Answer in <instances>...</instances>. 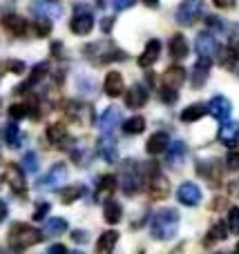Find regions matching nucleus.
<instances>
[{"label": "nucleus", "instance_id": "obj_34", "mask_svg": "<svg viewBox=\"0 0 239 254\" xmlns=\"http://www.w3.org/2000/svg\"><path fill=\"white\" fill-rule=\"evenodd\" d=\"M219 56H222V65L228 67V69H233V67L237 65V61H239V52H237L235 47H233V45H231L228 49H224Z\"/></svg>", "mask_w": 239, "mask_h": 254}, {"label": "nucleus", "instance_id": "obj_32", "mask_svg": "<svg viewBox=\"0 0 239 254\" xmlns=\"http://www.w3.org/2000/svg\"><path fill=\"white\" fill-rule=\"evenodd\" d=\"M143 129H146V119H143V116H132V119H128L123 123V131L130 136L141 134Z\"/></svg>", "mask_w": 239, "mask_h": 254}, {"label": "nucleus", "instance_id": "obj_4", "mask_svg": "<svg viewBox=\"0 0 239 254\" xmlns=\"http://www.w3.org/2000/svg\"><path fill=\"white\" fill-rule=\"evenodd\" d=\"M204 16V0H181V4L177 7V18L179 25H195L199 18Z\"/></svg>", "mask_w": 239, "mask_h": 254}, {"label": "nucleus", "instance_id": "obj_24", "mask_svg": "<svg viewBox=\"0 0 239 254\" xmlns=\"http://www.w3.org/2000/svg\"><path fill=\"white\" fill-rule=\"evenodd\" d=\"M116 241H119V232L116 230H107V232L101 234V239H98L96 243V254H110L114 250Z\"/></svg>", "mask_w": 239, "mask_h": 254}, {"label": "nucleus", "instance_id": "obj_35", "mask_svg": "<svg viewBox=\"0 0 239 254\" xmlns=\"http://www.w3.org/2000/svg\"><path fill=\"white\" fill-rule=\"evenodd\" d=\"M83 185H74V188H67V190H63V194H61V201L65 203V205H70V203H74L76 198H80L83 196Z\"/></svg>", "mask_w": 239, "mask_h": 254}, {"label": "nucleus", "instance_id": "obj_3", "mask_svg": "<svg viewBox=\"0 0 239 254\" xmlns=\"http://www.w3.org/2000/svg\"><path fill=\"white\" fill-rule=\"evenodd\" d=\"M143 183V176L141 170H139V163L137 161H125L123 172H121V185H123V192L128 196H134V194L141 190Z\"/></svg>", "mask_w": 239, "mask_h": 254}, {"label": "nucleus", "instance_id": "obj_14", "mask_svg": "<svg viewBox=\"0 0 239 254\" xmlns=\"http://www.w3.org/2000/svg\"><path fill=\"white\" fill-rule=\"evenodd\" d=\"M31 11H34L36 18H47V20L61 16V7L56 2H49V0H34L31 2Z\"/></svg>", "mask_w": 239, "mask_h": 254}, {"label": "nucleus", "instance_id": "obj_23", "mask_svg": "<svg viewBox=\"0 0 239 254\" xmlns=\"http://www.w3.org/2000/svg\"><path fill=\"white\" fill-rule=\"evenodd\" d=\"M188 52H190V47H188L186 36L174 34L172 40H170V56H172L174 61H183V58L188 56Z\"/></svg>", "mask_w": 239, "mask_h": 254}, {"label": "nucleus", "instance_id": "obj_33", "mask_svg": "<svg viewBox=\"0 0 239 254\" xmlns=\"http://www.w3.org/2000/svg\"><path fill=\"white\" fill-rule=\"evenodd\" d=\"M22 170L27 172V174H36L38 172V167H40V161H38V156H36L34 152H27L25 156H22Z\"/></svg>", "mask_w": 239, "mask_h": 254}, {"label": "nucleus", "instance_id": "obj_53", "mask_svg": "<svg viewBox=\"0 0 239 254\" xmlns=\"http://www.w3.org/2000/svg\"><path fill=\"white\" fill-rule=\"evenodd\" d=\"M143 4H146V7H157V4H159V0H141Z\"/></svg>", "mask_w": 239, "mask_h": 254}, {"label": "nucleus", "instance_id": "obj_15", "mask_svg": "<svg viewBox=\"0 0 239 254\" xmlns=\"http://www.w3.org/2000/svg\"><path fill=\"white\" fill-rule=\"evenodd\" d=\"M96 152L105 163H116V158H119V147H116V140L112 136H103L98 140Z\"/></svg>", "mask_w": 239, "mask_h": 254}, {"label": "nucleus", "instance_id": "obj_37", "mask_svg": "<svg viewBox=\"0 0 239 254\" xmlns=\"http://www.w3.org/2000/svg\"><path fill=\"white\" fill-rule=\"evenodd\" d=\"M228 237V228L224 223H215L213 228H210V232H208V237H206V241H224V239Z\"/></svg>", "mask_w": 239, "mask_h": 254}, {"label": "nucleus", "instance_id": "obj_13", "mask_svg": "<svg viewBox=\"0 0 239 254\" xmlns=\"http://www.w3.org/2000/svg\"><path fill=\"white\" fill-rule=\"evenodd\" d=\"M159 58H161V40L152 38L150 43L143 47L141 56H139V65H141V67H152L157 61H159Z\"/></svg>", "mask_w": 239, "mask_h": 254}, {"label": "nucleus", "instance_id": "obj_44", "mask_svg": "<svg viewBox=\"0 0 239 254\" xmlns=\"http://www.w3.org/2000/svg\"><path fill=\"white\" fill-rule=\"evenodd\" d=\"M79 89H80L83 94H87V92L92 94L94 89H96V85H94L92 78H89V80H83V76H80V78H79Z\"/></svg>", "mask_w": 239, "mask_h": 254}, {"label": "nucleus", "instance_id": "obj_11", "mask_svg": "<svg viewBox=\"0 0 239 254\" xmlns=\"http://www.w3.org/2000/svg\"><path fill=\"white\" fill-rule=\"evenodd\" d=\"M210 67H213V61L210 58H199V61L195 63V67H192V87L195 89H201L206 85V80H208V74H210Z\"/></svg>", "mask_w": 239, "mask_h": 254}, {"label": "nucleus", "instance_id": "obj_7", "mask_svg": "<svg viewBox=\"0 0 239 254\" xmlns=\"http://www.w3.org/2000/svg\"><path fill=\"white\" fill-rule=\"evenodd\" d=\"M67 179V167L65 163H56V165L49 167V172L38 181V188L43 190H58Z\"/></svg>", "mask_w": 239, "mask_h": 254}, {"label": "nucleus", "instance_id": "obj_5", "mask_svg": "<svg viewBox=\"0 0 239 254\" xmlns=\"http://www.w3.org/2000/svg\"><path fill=\"white\" fill-rule=\"evenodd\" d=\"M94 29V16L89 9H85L83 4H79L70 20V31L76 36H87L89 31Z\"/></svg>", "mask_w": 239, "mask_h": 254}, {"label": "nucleus", "instance_id": "obj_36", "mask_svg": "<svg viewBox=\"0 0 239 254\" xmlns=\"http://www.w3.org/2000/svg\"><path fill=\"white\" fill-rule=\"evenodd\" d=\"M159 98H161V103H165V105H174V103H177V98H179V89L161 85V87H159Z\"/></svg>", "mask_w": 239, "mask_h": 254}, {"label": "nucleus", "instance_id": "obj_45", "mask_svg": "<svg viewBox=\"0 0 239 254\" xmlns=\"http://www.w3.org/2000/svg\"><path fill=\"white\" fill-rule=\"evenodd\" d=\"M7 69L13 71V74H22V71H25V63H20V61H9V63H7Z\"/></svg>", "mask_w": 239, "mask_h": 254}, {"label": "nucleus", "instance_id": "obj_1", "mask_svg": "<svg viewBox=\"0 0 239 254\" xmlns=\"http://www.w3.org/2000/svg\"><path fill=\"white\" fill-rule=\"evenodd\" d=\"M177 230H179V212L172 210V207L159 210L155 214V219H152V225H150L152 237L159 239V241L172 239L174 234H177Z\"/></svg>", "mask_w": 239, "mask_h": 254}, {"label": "nucleus", "instance_id": "obj_22", "mask_svg": "<svg viewBox=\"0 0 239 254\" xmlns=\"http://www.w3.org/2000/svg\"><path fill=\"white\" fill-rule=\"evenodd\" d=\"M2 25H4V29H7L11 36H25L27 34V20H25V18H20V16H16V13L4 16Z\"/></svg>", "mask_w": 239, "mask_h": 254}, {"label": "nucleus", "instance_id": "obj_56", "mask_svg": "<svg viewBox=\"0 0 239 254\" xmlns=\"http://www.w3.org/2000/svg\"><path fill=\"white\" fill-rule=\"evenodd\" d=\"M219 254H224V252H219Z\"/></svg>", "mask_w": 239, "mask_h": 254}, {"label": "nucleus", "instance_id": "obj_2", "mask_svg": "<svg viewBox=\"0 0 239 254\" xmlns=\"http://www.w3.org/2000/svg\"><path fill=\"white\" fill-rule=\"evenodd\" d=\"M40 239H43V232L27 223H13L11 230H9V246L13 248H31Z\"/></svg>", "mask_w": 239, "mask_h": 254}, {"label": "nucleus", "instance_id": "obj_52", "mask_svg": "<svg viewBox=\"0 0 239 254\" xmlns=\"http://www.w3.org/2000/svg\"><path fill=\"white\" fill-rule=\"evenodd\" d=\"M231 192H233V194H237V196H239V181H235V183H231Z\"/></svg>", "mask_w": 239, "mask_h": 254}, {"label": "nucleus", "instance_id": "obj_20", "mask_svg": "<svg viewBox=\"0 0 239 254\" xmlns=\"http://www.w3.org/2000/svg\"><path fill=\"white\" fill-rule=\"evenodd\" d=\"M168 145H170V136L165 134V131H155V134L148 138V143H146V152L152 154V156H157V154L165 152Z\"/></svg>", "mask_w": 239, "mask_h": 254}, {"label": "nucleus", "instance_id": "obj_43", "mask_svg": "<svg viewBox=\"0 0 239 254\" xmlns=\"http://www.w3.org/2000/svg\"><path fill=\"white\" fill-rule=\"evenodd\" d=\"M226 167L228 170H233V172H237L239 170V152H231L226 156Z\"/></svg>", "mask_w": 239, "mask_h": 254}, {"label": "nucleus", "instance_id": "obj_30", "mask_svg": "<svg viewBox=\"0 0 239 254\" xmlns=\"http://www.w3.org/2000/svg\"><path fill=\"white\" fill-rule=\"evenodd\" d=\"M206 22H208V25L213 27L215 31H219L222 36H233V34H235V27H233L231 22H226V20H222V18H217V16H208V18H206Z\"/></svg>", "mask_w": 239, "mask_h": 254}, {"label": "nucleus", "instance_id": "obj_10", "mask_svg": "<svg viewBox=\"0 0 239 254\" xmlns=\"http://www.w3.org/2000/svg\"><path fill=\"white\" fill-rule=\"evenodd\" d=\"M121 123V110L119 107H107L98 119V129L103 131V136H112V131Z\"/></svg>", "mask_w": 239, "mask_h": 254}, {"label": "nucleus", "instance_id": "obj_51", "mask_svg": "<svg viewBox=\"0 0 239 254\" xmlns=\"http://www.w3.org/2000/svg\"><path fill=\"white\" fill-rule=\"evenodd\" d=\"M112 29V18H105L103 20V31H110Z\"/></svg>", "mask_w": 239, "mask_h": 254}, {"label": "nucleus", "instance_id": "obj_48", "mask_svg": "<svg viewBox=\"0 0 239 254\" xmlns=\"http://www.w3.org/2000/svg\"><path fill=\"white\" fill-rule=\"evenodd\" d=\"M47 254H67V250H65V246H61V243H54V246H49Z\"/></svg>", "mask_w": 239, "mask_h": 254}, {"label": "nucleus", "instance_id": "obj_47", "mask_svg": "<svg viewBox=\"0 0 239 254\" xmlns=\"http://www.w3.org/2000/svg\"><path fill=\"white\" fill-rule=\"evenodd\" d=\"M237 4V0H215V7L219 9H233Z\"/></svg>", "mask_w": 239, "mask_h": 254}, {"label": "nucleus", "instance_id": "obj_55", "mask_svg": "<svg viewBox=\"0 0 239 254\" xmlns=\"http://www.w3.org/2000/svg\"><path fill=\"white\" fill-rule=\"evenodd\" d=\"M72 254H83V252H72Z\"/></svg>", "mask_w": 239, "mask_h": 254}, {"label": "nucleus", "instance_id": "obj_26", "mask_svg": "<svg viewBox=\"0 0 239 254\" xmlns=\"http://www.w3.org/2000/svg\"><path fill=\"white\" fill-rule=\"evenodd\" d=\"M47 138H49V143H52V145H58V147H63V145L67 143V138H70V136H67L65 127L56 123V125H49L47 127Z\"/></svg>", "mask_w": 239, "mask_h": 254}, {"label": "nucleus", "instance_id": "obj_6", "mask_svg": "<svg viewBox=\"0 0 239 254\" xmlns=\"http://www.w3.org/2000/svg\"><path fill=\"white\" fill-rule=\"evenodd\" d=\"M195 49H197V54H199V58H210V61L222 54V45L217 43V38H215L210 31H201V34H197Z\"/></svg>", "mask_w": 239, "mask_h": 254}, {"label": "nucleus", "instance_id": "obj_50", "mask_svg": "<svg viewBox=\"0 0 239 254\" xmlns=\"http://www.w3.org/2000/svg\"><path fill=\"white\" fill-rule=\"evenodd\" d=\"M7 214H9V210H7V203H4V201H0V223H2V221L7 219Z\"/></svg>", "mask_w": 239, "mask_h": 254}, {"label": "nucleus", "instance_id": "obj_8", "mask_svg": "<svg viewBox=\"0 0 239 254\" xmlns=\"http://www.w3.org/2000/svg\"><path fill=\"white\" fill-rule=\"evenodd\" d=\"M177 198H179V203L181 205H188V207H195V205H199L201 203V190H199V185L197 183H181L179 185V190H177Z\"/></svg>", "mask_w": 239, "mask_h": 254}, {"label": "nucleus", "instance_id": "obj_31", "mask_svg": "<svg viewBox=\"0 0 239 254\" xmlns=\"http://www.w3.org/2000/svg\"><path fill=\"white\" fill-rule=\"evenodd\" d=\"M67 230V221L65 219H49L47 223H45V232L43 234H47V237H58V234H63Z\"/></svg>", "mask_w": 239, "mask_h": 254}, {"label": "nucleus", "instance_id": "obj_28", "mask_svg": "<svg viewBox=\"0 0 239 254\" xmlns=\"http://www.w3.org/2000/svg\"><path fill=\"white\" fill-rule=\"evenodd\" d=\"M4 140H7V145L13 149L22 145V131L18 129V123H9L4 127Z\"/></svg>", "mask_w": 239, "mask_h": 254}, {"label": "nucleus", "instance_id": "obj_46", "mask_svg": "<svg viewBox=\"0 0 239 254\" xmlns=\"http://www.w3.org/2000/svg\"><path fill=\"white\" fill-rule=\"evenodd\" d=\"M134 4V0H112V7L116 11H123V9H130Z\"/></svg>", "mask_w": 239, "mask_h": 254}, {"label": "nucleus", "instance_id": "obj_21", "mask_svg": "<svg viewBox=\"0 0 239 254\" xmlns=\"http://www.w3.org/2000/svg\"><path fill=\"white\" fill-rule=\"evenodd\" d=\"M183 80H186V69H183L181 65H172V67H168V69H165L161 85H165V87H174V89H179V87H181Z\"/></svg>", "mask_w": 239, "mask_h": 254}, {"label": "nucleus", "instance_id": "obj_9", "mask_svg": "<svg viewBox=\"0 0 239 254\" xmlns=\"http://www.w3.org/2000/svg\"><path fill=\"white\" fill-rule=\"evenodd\" d=\"M208 112H210V116H215L217 121L226 123V121L231 119L233 105H231V101H228L226 96H213L210 98V103H208Z\"/></svg>", "mask_w": 239, "mask_h": 254}, {"label": "nucleus", "instance_id": "obj_54", "mask_svg": "<svg viewBox=\"0 0 239 254\" xmlns=\"http://www.w3.org/2000/svg\"><path fill=\"white\" fill-rule=\"evenodd\" d=\"M235 254H239V243H237V248H235Z\"/></svg>", "mask_w": 239, "mask_h": 254}, {"label": "nucleus", "instance_id": "obj_27", "mask_svg": "<svg viewBox=\"0 0 239 254\" xmlns=\"http://www.w3.org/2000/svg\"><path fill=\"white\" fill-rule=\"evenodd\" d=\"M150 192L152 198H165L168 196V179H163L161 174H155L150 183Z\"/></svg>", "mask_w": 239, "mask_h": 254}, {"label": "nucleus", "instance_id": "obj_18", "mask_svg": "<svg viewBox=\"0 0 239 254\" xmlns=\"http://www.w3.org/2000/svg\"><path fill=\"white\" fill-rule=\"evenodd\" d=\"M4 181L16 194H25V174H20L18 165H7L4 167Z\"/></svg>", "mask_w": 239, "mask_h": 254}, {"label": "nucleus", "instance_id": "obj_25", "mask_svg": "<svg viewBox=\"0 0 239 254\" xmlns=\"http://www.w3.org/2000/svg\"><path fill=\"white\" fill-rule=\"evenodd\" d=\"M206 112H208V107H206L204 103H195V105H188L186 110L181 112V121H183V123H195V121L204 119Z\"/></svg>", "mask_w": 239, "mask_h": 254}, {"label": "nucleus", "instance_id": "obj_16", "mask_svg": "<svg viewBox=\"0 0 239 254\" xmlns=\"http://www.w3.org/2000/svg\"><path fill=\"white\" fill-rule=\"evenodd\" d=\"M168 165L170 167H181L183 165V161H186V154H188V147H186V143L183 140H174V143H170L168 145Z\"/></svg>", "mask_w": 239, "mask_h": 254}, {"label": "nucleus", "instance_id": "obj_29", "mask_svg": "<svg viewBox=\"0 0 239 254\" xmlns=\"http://www.w3.org/2000/svg\"><path fill=\"white\" fill-rule=\"evenodd\" d=\"M103 216H105V221L110 225H116L121 221V216H123V212H121V205L116 201H107L105 203V210H103Z\"/></svg>", "mask_w": 239, "mask_h": 254}, {"label": "nucleus", "instance_id": "obj_42", "mask_svg": "<svg viewBox=\"0 0 239 254\" xmlns=\"http://www.w3.org/2000/svg\"><path fill=\"white\" fill-rule=\"evenodd\" d=\"M114 176H103L101 179V185H98V192H112L114 190Z\"/></svg>", "mask_w": 239, "mask_h": 254}, {"label": "nucleus", "instance_id": "obj_40", "mask_svg": "<svg viewBox=\"0 0 239 254\" xmlns=\"http://www.w3.org/2000/svg\"><path fill=\"white\" fill-rule=\"evenodd\" d=\"M34 29H36V36H47L49 29H52V25H49L47 18H38L36 25H34Z\"/></svg>", "mask_w": 239, "mask_h": 254}, {"label": "nucleus", "instance_id": "obj_12", "mask_svg": "<svg viewBox=\"0 0 239 254\" xmlns=\"http://www.w3.org/2000/svg\"><path fill=\"white\" fill-rule=\"evenodd\" d=\"M146 103H148V89L143 87L141 83L132 85V87L125 92V105H128L130 110H141Z\"/></svg>", "mask_w": 239, "mask_h": 254}, {"label": "nucleus", "instance_id": "obj_38", "mask_svg": "<svg viewBox=\"0 0 239 254\" xmlns=\"http://www.w3.org/2000/svg\"><path fill=\"white\" fill-rule=\"evenodd\" d=\"M27 114H29V105H27V103H16V105L9 107V116H11V121H20V119H25Z\"/></svg>", "mask_w": 239, "mask_h": 254}, {"label": "nucleus", "instance_id": "obj_49", "mask_svg": "<svg viewBox=\"0 0 239 254\" xmlns=\"http://www.w3.org/2000/svg\"><path fill=\"white\" fill-rule=\"evenodd\" d=\"M72 239H74V241H79V243H85V241H87V234H85V232H72Z\"/></svg>", "mask_w": 239, "mask_h": 254}, {"label": "nucleus", "instance_id": "obj_17", "mask_svg": "<svg viewBox=\"0 0 239 254\" xmlns=\"http://www.w3.org/2000/svg\"><path fill=\"white\" fill-rule=\"evenodd\" d=\"M103 89H105V94L107 96H112V98L121 96V94L125 92L123 76H121L119 71H110V74L105 76V80H103Z\"/></svg>", "mask_w": 239, "mask_h": 254}, {"label": "nucleus", "instance_id": "obj_39", "mask_svg": "<svg viewBox=\"0 0 239 254\" xmlns=\"http://www.w3.org/2000/svg\"><path fill=\"white\" fill-rule=\"evenodd\" d=\"M228 232L233 234H239V207H231V212H228Z\"/></svg>", "mask_w": 239, "mask_h": 254}, {"label": "nucleus", "instance_id": "obj_41", "mask_svg": "<svg viewBox=\"0 0 239 254\" xmlns=\"http://www.w3.org/2000/svg\"><path fill=\"white\" fill-rule=\"evenodd\" d=\"M47 212H49V203H38L36 205V210H34V221H43L45 216H47Z\"/></svg>", "mask_w": 239, "mask_h": 254}, {"label": "nucleus", "instance_id": "obj_19", "mask_svg": "<svg viewBox=\"0 0 239 254\" xmlns=\"http://www.w3.org/2000/svg\"><path fill=\"white\" fill-rule=\"evenodd\" d=\"M219 140H222L226 147H235L239 143V123L237 121H226L219 129Z\"/></svg>", "mask_w": 239, "mask_h": 254}]
</instances>
